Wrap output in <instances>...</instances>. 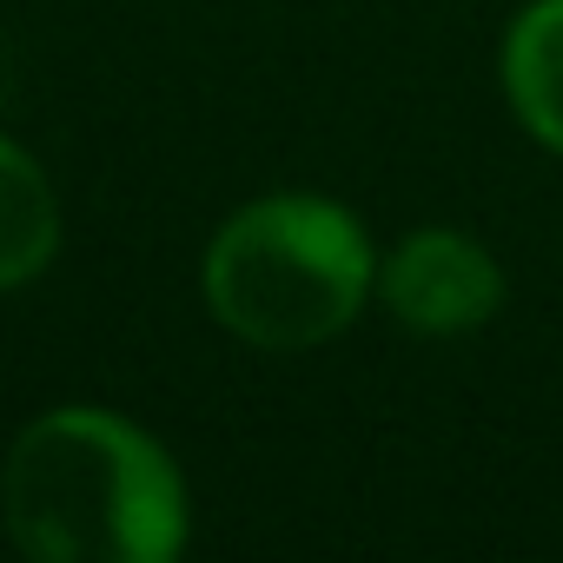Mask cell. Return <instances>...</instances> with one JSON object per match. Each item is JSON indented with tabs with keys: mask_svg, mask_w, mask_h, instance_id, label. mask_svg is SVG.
Masks as SVG:
<instances>
[{
	"mask_svg": "<svg viewBox=\"0 0 563 563\" xmlns=\"http://www.w3.org/2000/svg\"><path fill=\"white\" fill-rule=\"evenodd\" d=\"M0 523L34 563H173L192 537V490L126 411L47 405L8 444Z\"/></svg>",
	"mask_w": 563,
	"mask_h": 563,
	"instance_id": "cell-1",
	"label": "cell"
},
{
	"mask_svg": "<svg viewBox=\"0 0 563 563\" xmlns=\"http://www.w3.org/2000/svg\"><path fill=\"white\" fill-rule=\"evenodd\" d=\"M199 292L219 332L252 352H319L345 339L365 306H378V245L352 206L278 186L212 225Z\"/></svg>",
	"mask_w": 563,
	"mask_h": 563,
	"instance_id": "cell-2",
	"label": "cell"
},
{
	"mask_svg": "<svg viewBox=\"0 0 563 563\" xmlns=\"http://www.w3.org/2000/svg\"><path fill=\"white\" fill-rule=\"evenodd\" d=\"M378 306L418 339H464L504 312V265L477 232L418 225L378 252Z\"/></svg>",
	"mask_w": 563,
	"mask_h": 563,
	"instance_id": "cell-3",
	"label": "cell"
},
{
	"mask_svg": "<svg viewBox=\"0 0 563 563\" xmlns=\"http://www.w3.org/2000/svg\"><path fill=\"white\" fill-rule=\"evenodd\" d=\"M497 87L510 120L563 159V0H530L497 41Z\"/></svg>",
	"mask_w": 563,
	"mask_h": 563,
	"instance_id": "cell-4",
	"label": "cell"
},
{
	"mask_svg": "<svg viewBox=\"0 0 563 563\" xmlns=\"http://www.w3.org/2000/svg\"><path fill=\"white\" fill-rule=\"evenodd\" d=\"M60 192L47 166L0 133V292H21L60 258Z\"/></svg>",
	"mask_w": 563,
	"mask_h": 563,
	"instance_id": "cell-5",
	"label": "cell"
}]
</instances>
